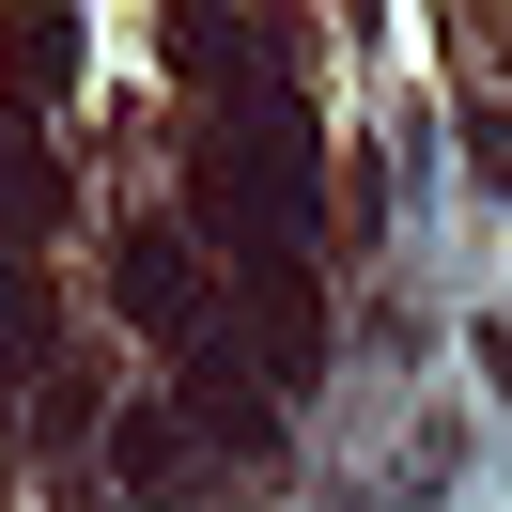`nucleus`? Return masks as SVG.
I'll use <instances>...</instances> for the list:
<instances>
[{"label": "nucleus", "mask_w": 512, "mask_h": 512, "mask_svg": "<svg viewBox=\"0 0 512 512\" xmlns=\"http://www.w3.org/2000/svg\"><path fill=\"white\" fill-rule=\"evenodd\" d=\"M16 78H32V109L78 78V16H16Z\"/></svg>", "instance_id": "obj_2"}, {"label": "nucleus", "mask_w": 512, "mask_h": 512, "mask_svg": "<svg viewBox=\"0 0 512 512\" xmlns=\"http://www.w3.org/2000/svg\"><path fill=\"white\" fill-rule=\"evenodd\" d=\"M481 373H497V404H512V311H497V326H481Z\"/></svg>", "instance_id": "obj_3"}, {"label": "nucleus", "mask_w": 512, "mask_h": 512, "mask_svg": "<svg viewBox=\"0 0 512 512\" xmlns=\"http://www.w3.org/2000/svg\"><path fill=\"white\" fill-rule=\"evenodd\" d=\"M202 249H171V218H140L125 233V326H156V342H202Z\"/></svg>", "instance_id": "obj_1"}]
</instances>
